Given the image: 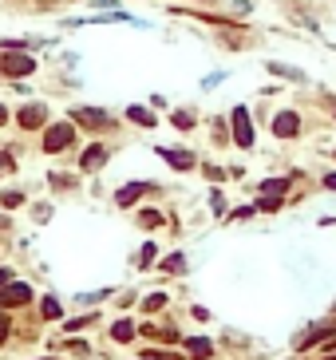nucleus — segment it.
Here are the masks:
<instances>
[{
	"instance_id": "1",
	"label": "nucleus",
	"mask_w": 336,
	"mask_h": 360,
	"mask_svg": "<svg viewBox=\"0 0 336 360\" xmlns=\"http://www.w3.org/2000/svg\"><path fill=\"white\" fill-rule=\"evenodd\" d=\"M75 143V123H52L48 135H44V150L48 155H60V150H68Z\"/></svg>"
},
{
	"instance_id": "22",
	"label": "nucleus",
	"mask_w": 336,
	"mask_h": 360,
	"mask_svg": "<svg viewBox=\"0 0 336 360\" xmlns=\"http://www.w3.org/2000/svg\"><path fill=\"white\" fill-rule=\"evenodd\" d=\"M162 305H167V293H151V297L143 301V309H146V313H155V309H162Z\"/></svg>"
},
{
	"instance_id": "25",
	"label": "nucleus",
	"mask_w": 336,
	"mask_h": 360,
	"mask_svg": "<svg viewBox=\"0 0 336 360\" xmlns=\"http://www.w3.org/2000/svg\"><path fill=\"white\" fill-rule=\"evenodd\" d=\"M151 261H155V242H146L143 253H139V265H151Z\"/></svg>"
},
{
	"instance_id": "16",
	"label": "nucleus",
	"mask_w": 336,
	"mask_h": 360,
	"mask_svg": "<svg viewBox=\"0 0 336 360\" xmlns=\"http://www.w3.org/2000/svg\"><path fill=\"white\" fill-rule=\"evenodd\" d=\"M20 202H24V194H20V190H4V194H0V206H4V210H16Z\"/></svg>"
},
{
	"instance_id": "10",
	"label": "nucleus",
	"mask_w": 336,
	"mask_h": 360,
	"mask_svg": "<svg viewBox=\"0 0 336 360\" xmlns=\"http://www.w3.org/2000/svg\"><path fill=\"white\" fill-rule=\"evenodd\" d=\"M186 352H190V360H210L214 357V345H210L206 336H190V341H186Z\"/></svg>"
},
{
	"instance_id": "8",
	"label": "nucleus",
	"mask_w": 336,
	"mask_h": 360,
	"mask_svg": "<svg viewBox=\"0 0 336 360\" xmlns=\"http://www.w3.org/2000/svg\"><path fill=\"white\" fill-rule=\"evenodd\" d=\"M300 131V119H297V111H281L273 119V135H281V139H293Z\"/></svg>"
},
{
	"instance_id": "28",
	"label": "nucleus",
	"mask_w": 336,
	"mask_h": 360,
	"mask_svg": "<svg viewBox=\"0 0 336 360\" xmlns=\"http://www.w3.org/2000/svg\"><path fill=\"white\" fill-rule=\"evenodd\" d=\"M8 281H13V274H8V269H0V285H8Z\"/></svg>"
},
{
	"instance_id": "3",
	"label": "nucleus",
	"mask_w": 336,
	"mask_h": 360,
	"mask_svg": "<svg viewBox=\"0 0 336 360\" xmlns=\"http://www.w3.org/2000/svg\"><path fill=\"white\" fill-rule=\"evenodd\" d=\"M234 143H238L241 150H250L253 143H257V135H253V119L245 107H234Z\"/></svg>"
},
{
	"instance_id": "19",
	"label": "nucleus",
	"mask_w": 336,
	"mask_h": 360,
	"mask_svg": "<svg viewBox=\"0 0 336 360\" xmlns=\"http://www.w3.org/2000/svg\"><path fill=\"white\" fill-rule=\"evenodd\" d=\"M285 202H281V194H261V202H257V210H281Z\"/></svg>"
},
{
	"instance_id": "20",
	"label": "nucleus",
	"mask_w": 336,
	"mask_h": 360,
	"mask_svg": "<svg viewBox=\"0 0 336 360\" xmlns=\"http://www.w3.org/2000/svg\"><path fill=\"white\" fill-rule=\"evenodd\" d=\"M182 265H186V258H182V253H170V258L162 261V269H167V274H182Z\"/></svg>"
},
{
	"instance_id": "17",
	"label": "nucleus",
	"mask_w": 336,
	"mask_h": 360,
	"mask_svg": "<svg viewBox=\"0 0 336 360\" xmlns=\"http://www.w3.org/2000/svg\"><path fill=\"white\" fill-rule=\"evenodd\" d=\"M170 123L178 127V131H190V127H194V111H174V115H170Z\"/></svg>"
},
{
	"instance_id": "23",
	"label": "nucleus",
	"mask_w": 336,
	"mask_h": 360,
	"mask_svg": "<svg viewBox=\"0 0 336 360\" xmlns=\"http://www.w3.org/2000/svg\"><path fill=\"white\" fill-rule=\"evenodd\" d=\"M8 333H13V321H8V313L0 309V345L8 341Z\"/></svg>"
},
{
	"instance_id": "12",
	"label": "nucleus",
	"mask_w": 336,
	"mask_h": 360,
	"mask_svg": "<svg viewBox=\"0 0 336 360\" xmlns=\"http://www.w3.org/2000/svg\"><path fill=\"white\" fill-rule=\"evenodd\" d=\"M127 119H131V123H139V127H155L158 119L151 111H146V107H127Z\"/></svg>"
},
{
	"instance_id": "29",
	"label": "nucleus",
	"mask_w": 336,
	"mask_h": 360,
	"mask_svg": "<svg viewBox=\"0 0 336 360\" xmlns=\"http://www.w3.org/2000/svg\"><path fill=\"white\" fill-rule=\"evenodd\" d=\"M8 123V107H4V103H0V127Z\"/></svg>"
},
{
	"instance_id": "4",
	"label": "nucleus",
	"mask_w": 336,
	"mask_h": 360,
	"mask_svg": "<svg viewBox=\"0 0 336 360\" xmlns=\"http://www.w3.org/2000/svg\"><path fill=\"white\" fill-rule=\"evenodd\" d=\"M28 301H32V285H20V281L0 285V309H20Z\"/></svg>"
},
{
	"instance_id": "24",
	"label": "nucleus",
	"mask_w": 336,
	"mask_h": 360,
	"mask_svg": "<svg viewBox=\"0 0 336 360\" xmlns=\"http://www.w3.org/2000/svg\"><path fill=\"white\" fill-rule=\"evenodd\" d=\"M87 324H96V317H75V321H68L63 329H68V333H75V329H87Z\"/></svg>"
},
{
	"instance_id": "9",
	"label": "nucleus",
	"mask_w": 336,
	"mask_h": 360,
	"mask_svg": "<svg viewBox=\"0 0 336 360\" xmlns=\"http://www.w3.org/2000/svg\"><path fill=\"white\" fill-rule=\"evenodd\" d=\"M158 159H167L174 171H190V166H194V155H190V150H167V147H158Z\"/></svg>"
},
{
	"instance_id": "31",
	"label": "nucleus",
	"mask_w": 336,
	"mask_h": 360,
	"mask_svg": "<svg viewBox=\"0 0 336 360\" xmlns=\"http://www.w3.org/2000/svg\"><path fill=\"white\" fill-rule=\"evenodd\" d=\"M52 360H56V357H52Z\"/></svg>"
},
{
	"instance_id": "11",
	"label": "nucleus",
	"mask_w": 336,
	"mask_h": 360,
	"mask_svg": "<svg viewBox=\"0 0 336 360\" xmlns=\"http://www.w3.org/2000/svg\"><path fill=\"white\" fill-rule=\"evenodd\" d=\"M103 162H107V147H87L84 150V159H79V166H84V171H99V166H103Z\"/></svg>"
},
{
	"instance_id": "27",
	"label": "nucleus",
	"mask_w": 336,
	"mask_h": 360,
	"mask_svg": "<svg viewBox=\"0 0 336 360\" xmlns=\"http://www.w3.org/2000/svg\"><path fill=\"white\" fill-rule=\"evenodd\" d=\"M324 187H328V190H336V174H324Z\"/></svg>"
},
{
	"instance_id": "30",
	"label": "nucleus",
	"mask_w": 336,
	"mask_h": 360,
	"mask_svg": "<svg viewBox=\"0 0 336 360\" xmlns=\"http://www.w3.org/2000/svg\"><path fill=\"white\" fill-rule=\"evenodd\" d=\"M324 360H336V357H324Z\"/></svg>"
},
{
	"instance_id": "6",
	"label": "nucleus",
	"mask_w": 336,
	"mask_h": 360,
	"mask_svg": "<svg viewBox=\"0 0 336 360\" xmlns=\"http://www.w3.org/2000/svg\"><path fill=\"white\" fill-rule=\"evenodd\" d=\"M143 194H155V187H151V182H131V187H119L115 202H119V206H135Z\"/></svg>"
},
{
	"instance_id": "5",
	"label": "nucleus",
	"mask_w": 336,
	"mask_h": 360,
	"mask_svg": "<svg viewBox=\"0 0 336 360\" xmlns=\"http://www.w3.org/2000/svg\"><path fill=\"white\" fill-rule=\"evenodd\" d=\"M72 123H79V127H91V131H111V115H103V111H96V107H75L72 111Z\"/></svg>"
},
{
	"instance_id": "13",
	"label": "nucleus",
	"mask_w": 336,
	"mask_h": 360,
	"mask_svg": "<svg viewBox=\"0 0 336 360\" xmlns=\"http://www.w3.org/2000/svg\"><path fill=\"white\" fill-rule=\"evenodd\" d=\"M111 336H115V341H131V336H135V324H131V321H115V324H111Z\"/></svg>"
},
{
	"instance_id": "2",
	"label": "nucleus",
	"mask_w": 336,
	"mask_h": 360,
	"mask_svg": "<svg viewBox=\"0 0 336 360\" xmlns=\"http://www.w3.org/2000/svg\"><path fill=\"white\" fill-rule=\"evenodd\" d=\"M0 72L13 75V79H20V75L36 72V60H32V56H24V52H0Z\"/></svg>"
},
{
	"instance_id": "15",
	"label": "nucleus",
	"mask_w": 336,
	"mask_h": 360,
	"mask_svg": "<svg viewBox=\"0 0 336 360\" xmlns=\"http://www.w3.org/2000/svg\"><path fill=\"white\" fill-rule=\"evenodd\" d=\"M289 190V178H269V182H261V194H285Z\"/></svg>"
},
{
	"instance_id": "14",
	"label": "nucleus",
	"mask_w": 336,
	"mask_h": 360,
	"mask_svg": "<svg viewBox=\"0 0 336 360\" xmlns=\"http://www.w3.org/2000/svg\"><path fill=\"white\" fill-rule=\"evenodd\" d=\"M40 313H44V321H56V317H60V301L56 297H44V305H40Z\"/></svg>"
},
{
	"instance_id": "7",
	"label": "nucleus",
	"mask_w": 336,
	"mask_h": 360,
	"mask_svg": "<svg viewBox=\"0 0 336 360\" xmlns=\"http://www.w3.org/2000/svg\"><path fill=\"white\" fill-rule=\"evenodd\" d=\"M16 119H20V127H24V131H32V127H44V119H48V107H44V103H28L24 111L16 115Z\"/></svg>"
},
{
	"instance_id": "21",
	"label": "nucleus",
	"mask_w": 336,
	"mask_h": 360,
	"mask_svg": "<svg viewBox=\"0 0 336 360\" xmlns=\"http://www.w3.org/2000/svg\"><path fill=\"white\" fill-rule=\"evenodd\" d=\"M143 357H146V360H182L178 352H167V348H146Z\"/></svg>"
},
{
	"instance_id": "26",
	"label": "nucleus",
	"mask_w": 336,
	"mask_h": 360,
	"mask_svg": "<svg viewBox=\"0 0 336 360\" xmlns=\"http://www.w3.org/2000/svg\"><path fill=\"white\" fill-rule=\"evenodd\" d=\"M16 166H13V155H0V178H4V174H13Z\"/></svg>"
},
{
	"instance_id": "18",
	"label": "nucleus",
	"mask_w": 336,
	"mask_h": 360,
	"mask_svg": "<svg viewBox=\"0 0 336 360\" xmlns=\"http://www.w3.org/2000/svg\"><path fill=\"white\" fill-rule=\"evenodd\" d=\"M139 226H143V230H155V226H162V214H158V210H143V214H139Z\"/></svg>"
}]
</instances>
